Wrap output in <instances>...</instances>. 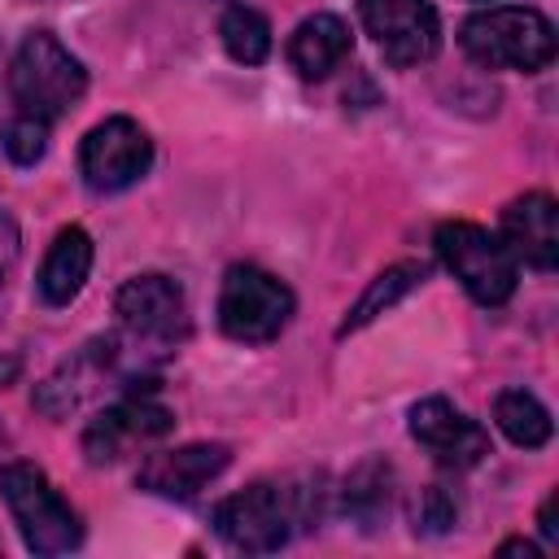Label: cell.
Segmentation results:
<instances>
[{
	"instance_id": "6da1fadb",
	"label": "cell",
	"mask_w": 559,
	"mask_h": 559,
	"mask_svg": "<svg viewBox=\"0 0 559 559\" xmlns=\"http://www.w3.org/2000/svg\"><path fill=\"white\" fill-rule=\"evenodd\" d=\"M314 511L310 489H288L275 480H258L214 507V533L245 555L280 550L293 537V524H306Z\"/></svg>"
},
{
	"instance_id": "7a4b0ae2",
	"label": "cell",
	"mask_w": 559,
	"mask_h": 559,
	"mask_svg": "<svg viewBox=\"0 0 559 559\" xmlns=\"http://www.w3.org/2000/svg\"><path fill=\"white\" fill-rule=\"evenodd\" d=\"M459 44L476 66L533 74V70L550 66V57H555V26L537 9L502 4V9L472 13L459 31Z\"/></svg>"
},
{
	"instance_id": "3957f363",
	"label": "cell",
	"mask_w": 559,
	"mask_h": 559,
	"mask_svg": "<svg viewBox=\"0 0 559 559\" xmlns=\"http://www.w3.org/2000/svg\"><path fill=\"white\" fill-rule=\"evenodd\" d=\"M9 87H13V100L22 114L31 118H61L66 109L79 105V96L87 92V70L79 57H70L57 35L48 31H35L22 39L17 57H13V70H9Z\"/></svg>"
},
{
	"instance_id": "277c9868",
	"label": "cell",
	"mask_w": 559,
	"mask_h": 559,
	"mask_svg": "<svg viewBox=\"0 0 559 559\" xmlns=\"http://www.w3.org/2000/svg\"><path fill=\"white\" fill-rule=\"evenodd\" d=\"M445 271L467 288L472 301L480 306H502L511 293H515V280H520V258L507 249L502 236H493L489 227L480 223H467V218H450L437 227L432 236Z\"/></svg>"
},
{
	"instance_id": "5b68a950",
	"label": "cell",
	"mask_w": 559,
	"mask_h": 559,
	"mask_svg": "<svg viewBox=\"0 0 559 559\" xmlns=\"http://www.w3.org/2000/svg\"><path fill=\"white\" fill-rule=\"evenodd\" d=\"M0 493L17 520V533L26 550L35 555H66L83 542L79 511L57 493V485L35 463H4L0 467Z\"/></svg>"
},
{
	"instance_id": "8992f818",
	"label": "cell",
	"mask_w": 559,
	"mask_h": 559,
	"mask_svg": "<svg viewBox=\"0 0 559 559\" xmlns=\"http://www.w3.org/2000/svg\"><path fill=\"white\" fill-rule=\"evenodd\" d=\"M293 288L262 271V266H231L223 275V293H218V328L231 341L245 345H262L275 341L288 319H293Z\"/></svg>"
},
{
	"instance_id": "52a82bcc",
	"label": "cell",
	"mask_w": 559,
	"mask_h": 559,
	"mask_svg": "<svg viewBox=\"0 0 559 559\" xmlns=\"http://www.w3.org/2000/svg\"><path fill=\"white\" fill-rule=\"evenodd\" d=\"M153 166V140L135 118H105L79 144V175L92 192H122Z\"/></svg>"
},
{
	"instance_id": "ba28073f",
	"label": "cell",
	"mask_w": 559,
	"mask_h": 559,
	"mask_svg": "<svg viewBox=\"0 0 559 559\" xmlns=\"http://www.w3.org/2000/svg\"><path fill=\"white\" fill-rule=\"evenodd\" d=\"M358 17L389 66H419L441 48V17L432 0H358Z\"/></svg>"
},
{
	"instance_id": "9c48e42d",
	"label": "cell",
	"mask_w": 559,
	"mask_h": 559,
	"mask_svg": "<svg viewBox=\"0 0 559 559\" xmlns=\"http://www.w3.org/2000/svg\"><path fill=\"white\" fill-rule=\"evenodd\" d=\"M170 428H175L170 406L157 402V384H144V389H131L122 402L105 406V411L87 424V432H83V454H87V463H114L127 441L166 437Z\"/></svg>"
},
{
	"instance_id": "30bf717a",
	"label": "cell",
	"mask_w": 559,
	"mask_h": 559,
	"mask_svg": "<svg viewBox=\"0 0 559 559\" xmlns=\"http://www.w3.org/2000/svg\"><path fill=\"white\" fill-rule=\"evenodd\" d=\"M411 437L441 463V467H476L489 454V432L467 419L454 402L445 397H424L411 406Z\"/></svg>"
},
{
	"instance_id": "8fae6325",
	"label": "cell",
	"mask_w": 559,
	"mask_h": 559,
	"mask_svg": "<svg viewBox=\"0 0 559 559\" xmlns=\"http://www.w3.org/2000/svg\"><path fill=\"white\" fill-rule=\"evenodd\" d=\"M118 323L140 336V341H157L170 345L175 336L188 332V314H183V288L170 275H135L118 288L114 297Z\"/></svg>"
},
{
	"instance_id": "7c38bea8",
	"label": "cell",
	"mask_w": 559,
	"mask_h": 559,
	"mask_svg": "<svg viewBox=\"0 0 559 559\" xmlns=\"http://www.w3.org/2000/svg\"><path fill=\"white\" fill-rule=\"evenodd\" d=\"M227 459L231 454L218 441H197V445L162 450V454L144 459V467L135 472V485L144 493H157V498H192L197 489H205L227 467Z\"/></svg>"
},
{
	"instance_id": "4fadbf2b",
	"label": "cell",
	"mask_w": 559,
	"mask_h": 559,
	"mask_svg": "<svg viewBox=\"0 0 559 559\" xmlns=\"http://www.w3.org/2000/svg\"><path fill=\"white\" fill-rule=\"evenodd\" d=\"M502 240L533 271L559 266V210L550 192H524L502 210Z\"/></svg>"
},
{
	"instance_id": "5bb4252c",
	"label": "cell",
	"mask_w": 559,
	"mask_h": 559,
	"mask_svg": "<svg viewBox=\"0 0 559 559\" xmlns=\"http://www.w3.org/2000/svg\"><path fill=\"white\" fill-rule=\"evenodd\" d=\"M349 26L336 13H314L288 35V61L301 79H328L349 57Z\"/></svg>"
},
{
	"instance_id": "9a60e30c",
	"label": "cell",
	"mask_w": 559,
	"mask_h": 559,
	"mask_svg": "<svg viewBox=\"0 0 559 559\" xmlns=\"http://www.w3.org/2000/svg\"><path fill=\"white\" fill-rule=\"evenodd\" d=\"M87 271H92V236L83 227H61L52 236L44 262H39V280H35L39 284V297L48 306L74 301L79 288H83V280H87Z\"/></svg>"
},
{
	"instance_id": "2e32d148",
	"label": "cell",
	"mask_w": 559,
	"mask_h": 559,
	"mask_svg": "<svg viewBox=\"0 0 559 559\" xmlns=\"http://www.w3.org/2000/svg\"><path fill=\"white\" fill-rule=\"evenodd\" d=\"M109 362H114V336L83 345V349H79L61 371H52V376L35 389V406H39L48 419H66V415L83 402V393L92 389L87 380H96Z\"/></svg>"
},
{
	"instance_id": "e0dca14e",
	"label": "cell",
	"mask_w": 559,
	"mask_h": 559,
	"mask_svg": "<svg viewBox=\"0 0 559 559\" xmlns=\"http://www.w3.org/2000/svg\"><path fill=\"white\" fill-rule=\"evenodd\" d=\"M493 419L502 428V437L511 445H524V450H537L550 441L555 424H550V411L528 393V389H502L498 402H493Z\"/></svg>"
},
{
	"instance_id": "ac0fdd59",
	"label": "cell",
	"mask_w": 559,
	"mask_h": 559,
	"mask_svg": "<svg viewBox=\"0 0 559 559\" xmlns=\"http://www.w3.org/2000/svg\"><path fill=\"white\" fill-rule=\"evenodd\" d=\"M424 280V266L419 262H397V266H389V271H380L371 284H367V293L354 301V310L341 319V336H349V332H358V328H367L376 314H384L389 306H397L415 284Z\"/></svg>"
},
{
	"instance_id": "d6986e66",
	"label": "cell",
	"mask_w": 559,
	"mask_h": 559,
	"mask_svg": "<svg viewBox=\"0 0 559 559\" xmlns=\"http://www.w3.org/2000/svg\"><path fill=\"white\" fill-rule=\"evenodd\" d=\"M389 485H393L389 463H380V459L358 463V467L349 472V480H345V511H349L362 528H380V520L389 515V498H393Z\"/></svg>"
},
{
	"instance_id": "ffe728a7",
	"label": "cell",
	"mask_w": 559,
	"mask_h": 559,
	"mask_svg": "<svg viewBox=\"0 0 559 559\" xmlns=\"http://www.w3.org/2000/svg\"><path fill=\"white\" fill-rule=\"evenodd\" d=\"M218 39L227 48L231 61L240 66H262L266 52H271V26L258 9L249 4H227L223 17H218Z\"/></svg>"
},
{
	"instance_id": "44dd1931",
	"label": "cell",
	"mask_w": 559,
	"mask_h": 559,
	"mask_svg": "<svg viewBox=\"0 0 559 559\" xmlns=\"http://www.w3.org/2000/svg\"><path fill=\"white\" fill-rule=\"evenodd\" d=\"M4 153L17 162V166H35L48 148V122L44 118H31V114H17L9 127H4Z\"/></svg>"
},
{
	"instance_id": "7402d4cb",
	"label": "cell",
	"mask_w": 559,
	"mask_h": 559,
	"mask_svg": "<svg viewBox=\"0 0 559 559\" xmlns=\"http://www.w3.org/2000/svg\"><path fill=\"white\" fill-rule=\"evenodd\" d=\"M454 520H459V502H454V493L445 489V485H428L424 493H419V507H415V533H450L454 528Z\"/></svg>"
},
{
	"instance_id": "603a6c76",
	"label": "cell",
	"mask_w": 559,
	"mask_h": 559,
	"mask_svg": "<svg viewBox=\"0 0 559 559\" xmlns=\"http://www.w3.org/2000/svg\"><path fill=\"white\" fill-rule=\"evenodd\" d=\"M13 258H17V227H13V218L0 210V271H4Z\"/></svg>"
},
{
	"instance_id": "cb8c5ba5",
	"label": "cell",
	"mask_w": 559,
	"mask_h": 559,
	"mask_svg": "<svg viewBox=\"0 0 559 559\" xmlns=\"http://www.w3.org/2000/svg\"><path fill=\"white\" fill-rule=\"evenodd\" d=\"M537 524H542V537H546L550 546H559V524H555V493L542 502V511H537Z\"/></svg>"
},
{
	"instance_id": "d4e9b609",
	"label": "cell",
	"mask_w": 559,
	"mask_h": 559,
	"mask_svg": "<svg viewBox=\"0 0 559 559\" xmlns=\"http://www.w3.org/2000/svg\"><path fill=\"white\" fill-rule=\"evenodd\" d=\"M498 555H524V559H537V546L524 542V537H507V542L498 546Z\"/></svg>"
},
{
	"instance_id": "484cf974",
	"label": "cell",
	"mask_w": 559,
	"mask_h": 559,
	"mask_svg": "<svg viewBox=\"0 0 559 559\" xmlns=\"http://www.w3.org/2000/svg\"><path fill=\"white\" fill-rule=\"evenodd\" d=\"M13 371H17V362H13V358H9V362H4V367H0V380H9V376H13Z\"/></svg>"
},
{
	"instance_id": "4316f807",
	"label": "cell",
	"mask_w": 559,
	"mask_h": 559,
	"mask_svg": "<svg viewBox=\"0 0 559 559\" xmlns=\"http://www.w3.org/2000/svg\"><path fill=\"white\" fill-rule=\"evenodd\" d=\"M0 441H4V432H0Z\"/></svg>"
}]
</instances>
